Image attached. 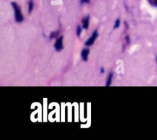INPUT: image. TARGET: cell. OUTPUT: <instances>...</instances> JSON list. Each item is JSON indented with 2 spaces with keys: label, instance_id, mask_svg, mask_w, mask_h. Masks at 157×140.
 I'll use <instances>...</instances> for the list:
<instances>
[{
  "label": "cell",
  "instance_id": "cell-1",
  "mask_svg": "<svg viewBox=\"0 0 157 140\" xmlns=\"http://www.w3.org/2000/svg\"><path fill=\"white\" fill-rule=\"evenodd\" d=\"M12 6L13 9H14L15 19H16V22H22L23 20H24V17H23V15L22 13V11L20 9L19 5L16 2H12Z\"/></svg>",
  "mask_w": 157,
  "mask_h": 140
},
{
  "label": "cell",
  "instance_id": "cell-2",
  "mask_svg": "<svg viewBox=\"0 0 157 140\" xmlns=\"http://www.w3.org/2000/svg\"><path fill=\"white\" fill-rule=\"evenodd\" d=\"M97 36H98V31H97V30H95V31L92 33L91 36L88 38L87 41L85 42V45H86L87 46H91V45H93V43H94L95 40L97 39Z\"/></svg>",
  "mask_w": 157,
  "mask_h": 140
},
{
  "label": "cell",
  "instance_id": "cell-3",
  "mask_svg": "<svg viewBox=\"0 0 157 140\" xmlns=\"http://www.w3.org/2000/svg\"><path fill=\"white\" fill-rule=\"evenodd\" d=\"M63 38H64V37L61 36L56 40L55 43V46L54 47H55V50L57 51H61L63 49Z\"/></svg>",
  "mask_w": 157,
  "mask_h": 140
},
{
  "label": "cell",
  "instance_id": "cell-4",
  "mask_svg": "<svg viewBox=\"0 0 157 140\" xmlns=\"http://www.w3.org/2000/svg\"><path fill=\"white\" fill-rule=\"evenodd\" d=\"M89 53H90V50L88 48H84L82 50L81 53V58L84 61H87L88 60V55H89Z\"/></svg>",
  "mask_w": 157,
  "mask_h": 140
},
{
  "label": "cell",
  "instance_id": "cell-5",
  "mask_svg": "<svg viewBox=\"0 0 157 140\" xmlns=\"http://www.w3.org/2000/svg\"><path fill=\"white\" fill-rule=\"evenodd\" d=\"M89 23H90V16H87L82 19V24H83V28L84 29H88L89 28Z\"/></svg>",
  "mask_w": 157,
  "mask_h": 140
},
{
  "label": "cell",
  "instance_id": "cell-6",
  "mask_svg": "<svg viewBox=\"0 0 157 140\" xmlns=\"http://www.w3.org/2000/svg\"><path fill=\"white\" fill-rule=\"evenodd\" d=\"M113 77H114V74H113L112 72H111L110 74H109L108 77H107V82H106V86H111V83H112V80H113Z\"/></svg>",
  "mask_w": 157,
  "mask_h": 140
},
{
  "label": "cell",
  "instance_id": "cell-7",
  "mask_svg": "<svg viewBox=\"0 0 157 140\" xmlns=\"http://www.w3.org/2000/svg\"><path fill=\"white\" fill-rule=\"evenodd\" d=\"M33 7H34V2H33V0H30L29 2H28V13H29V14H31V12H32Z\"/></svg>",
  "mask_w": 157,
  "mask_h": 140
},
{
  "label": "cell",
  "instance_id": "cell-8",
  "mask_svg": "<svg viewBox=\"0 0 157 140\" xmlns=\"http://www.w3.org/2000/svg\"><path fill=\"white\" fill-rule=\"evenodd\" d=\"M58 34H59V31H53V32H52L50 35V39L55 38L56 37H58Z\"/></svg>",
  "mask_w": 157,
  "mask_h": 140
},
{
  "label": "cell",
  "instance_id": "cell-9",
  "mask_svg": "<svg viewBox=\"0 0 157 140\" xmlns=\"http://www.w3.org/2000/svg\"><path fill=\"white\" fill-rule=\"evenodd\" d=\"M147 1L152 6L157 7V0H147Z\"/></svg>",
  "mask_w": 157,
  "mask_h": 140
},
{
  "label": "cell",
  "instance_id": "cell-10",
  "mask_svg": "<svg viewBox=\"0 0 157 140\" xmlns=\"http://www.w3.org/2000/svg\"><path fill=\"white\" fill-rule=\"evenodd\" d=\"M81 31H82V27L81 25H78V28H77V36L80 37L81 34Z\"/></svg>",
  "mask_w": 157,
  "mask_h": 140
},
{
  "label": "cell",
  "instance_id": "cell-11",
  "mask_svg": "<svg viewBox=\"0 0 157 140\" xmlns=\"http://www.w3.org/2000/svg\"><path fill=\"white\" fill-rule=\"evenodd\" d=\"M120 20L119 19H117L115 21V23H114V28H118L120 27Z\"/></svg>",
  "mask_w": 157,
  "mask_h": 140
},
{
  "label": "cell",
  "instance_id": "cell-12",
  "mask_svg": "<svg viewBox=\"0 0 157 140\" xmlns=\"http://www.w3.org/2000/svg\"><path fill=\"white\" fill-rule=\"evenodd\" d=\"M90 0H81V4H84V3H89Z\"/></svg>",
  "mask_w": 157,
  "mask_h": 140
},
{
  "label": "cell",
  "instance_id": "cell-13",
  "mask_svg": "<svg viewBox=\"0 0 157 140\" xmlns=\"http://www.w3.org/2000/svg\"><path fill=\"white\" fill-rule=\"evenodd\" d=\"M125 39H126V44H129V42H130V40H129V37L128 36V35H126V36L125 37Z\"/></svg>",
  "mask_w": 157,
  "mask_h": 140
},
{
  "label": "cell",
  "instance_id": "cell-14",
  "mask_svg": "<svg viewBox=\"0 0 157 140\" xmlns=\"http://www.w3.org/2000/svg\"><path fill=\"white\" fill-rule=\"evenodd\" d=\"M104 72H105V70H104V68L102 67V68H100V73H101V74H104Z\"/></svg>",
  "mask_w": 157,
  "mask_h": 140
},
{
  "label": "cell",
  "instance_id": "cell-15",
  "mask_svg": "<svg viewBox=\"0 0 157 140\" xmlns=\"http://www.w3.org/2000/svg\"><path fill=\"white\" fill-rule=\"evenodd\" d=\"M156 64H157V55L156 57Z\"/></svg>",
  "mask_w": 157,
  "mask_h": 140
}]
</instances>
